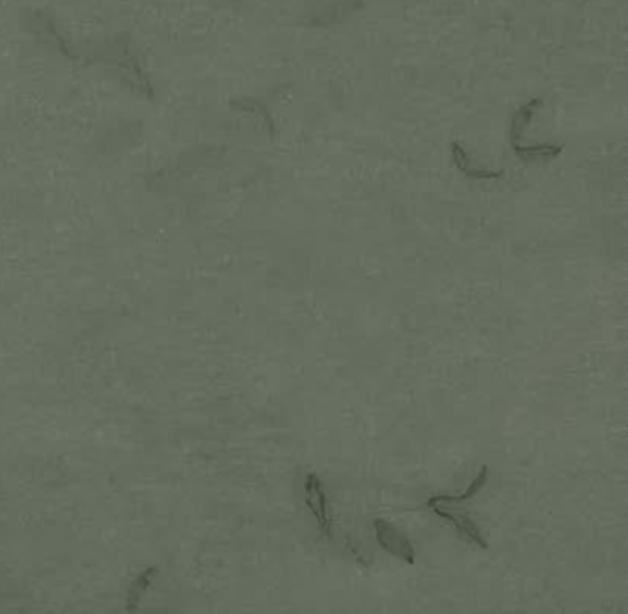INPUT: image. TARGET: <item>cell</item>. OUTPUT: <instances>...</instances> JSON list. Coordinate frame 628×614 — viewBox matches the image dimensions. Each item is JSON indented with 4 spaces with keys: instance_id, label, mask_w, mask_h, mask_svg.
I'll return each mask as SVG.
<instances>
[{
    "instance_id": "obj_1",
    "label": "cell",
    "mask_w": 628,
    "mask_h": 614,
    "mask_svg": "<svg viewBox=\"0 0 628 614\" xmlns=\"http://www.w3.org/2000/svg\"><path fill=\"white\" fill-rule=\"evenodd\" d=\"M374 530H376V541L385 551L400 557V560H404L410 565L415 563V548L402 530L383 519L374 521Z\"/></svg>"
},
{
    "instance_id": "obj_2",
    "label": "cell",
    "mask_w": 628,
    "mask_h": 614,
    "mask_svg": "<svg viewBox=\"0 0 628 614\" xmlns=\"http://www.w3.org/2000/svg\"><path fill=\"white\" fill-rule=\"evenodd\" d=\"M304 500L310 512L314 513L319 530L324 537H332V519L328 515V502L323 483L315 473H310L304 482Z\"/></svg>"
},
{
    "instance_id": "obj_3",
    "label": "cell",
    "mask_w": 628,
    "mask_h": 614,
    "mask_svg": "<svg viewBox=\"0 0 628 614\" xmlns=\"http://www.w3.org/2000/svg\"><path fill=\"white\" fill-rule=\"evenodd\" d=\"M428 508L437 515V517H442L446 521H449L457 531H459L461 535H465L469 541H472L474 544H478L479 548L487 550L488 544L487 541L483 539L481 535V530L478 528V524L465 513V512H455V510H444L442 506L439 504H431V502H428Z\"/></svg>"
},
{
    "instance_id": "obj_4",
    "label": "cell",
    "mask_w": 628,
    "mask_h": 614,
    "mask_svg": "<svg viewBox=\"0 0 628 614\" xmlns=\"http://www.w3.org/2000/svg\"><path fill=\"white\" fill-rule=\"evenodd\" d=\"M487 480H488V467L485 465V467H481L479 474H478L476 480L470 483V487H469L467 492H463V494H459V496L439 494V496H431L430 500H431V502H437V504H463V502H469L470 498H474V496L485 487Z\"/></svg>"
}]
</instances>
